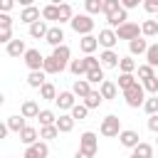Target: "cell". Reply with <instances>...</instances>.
<instances>
[{"label":"cell","instance_id":"obj_15","mask_svg":"<svg viewBox=\"0 0 158 158\" xmlns=\"http://www.w3.org/2000/svg\"><path fill=\"white\" fill-rule=\"evenodd\" d=\"M40 7H22V12H20V22H25V25H35L37 20H40Z\"/></svg>","mask_w":158,"mask_h":158},{"label":"cell","instance_id":"obj_36","mask_svg":"<svg viewBox=\"0 0 158 158\" xmlns=\"http://www.w3.org/2000/svg\"><path fill=\"white\" fill-rule=\"evenodd\" d=\"M121 10V0H104V5H101V12L109 17V15H114V12H118Z\"/></svg>","mask_w":158,"mask_h":158},{"label":"cell","instance_id":"obj_20","mask_svg":"<svg viewBox=\"0 0 158 158\" xmlns=\"http://www.w3.org/2000/svg\"><path fill=\"white\" fill-rule=\"evenodd\" d=\"M148 47H151V44H148L143 37H136V40L128 42V52H131V57H136V54H146Z\"/></svg>","mask_w":158,"mask_h":158},{"label":"cell","instance_id":"obj_47","mask_svg":"<svg viewBox=\"0 0 158 158\" xmlns=\"http://www.w3.org/2000/svg\"><path fill=\"white\" fill-rule=\"evenodd\" d=\"M143 10L151 15H158V0H143Z\"/></svg>","mask_w":158,"mask_h":158},{"label":"cell","instance_id":"obj_38","mask_svg":"<svg viewBox=\"0 0 158 158\" xmlns=\"http://www.w3.org/2000/svg\"><path fill=\"white\" fill-rule=\"evenodd\" d=\"M47 74H57V72H62V67H59V62L49 54V57H44V67H42Z\"/></svg>","mask_w":158,"mask_h":158},{"label":"cell","instance_id":"obj_37","mask_svg":"<svg viewBox=\"0 0 158 158\" xmlns=\"http://www.w3.org/2000/svg\"><path fill=\"white\" fill-rule=\"evenodd\" d=\"M72 17H74L72 5H69V2H62V5H59V25H62V22H72Z\"/></svg>","mask_w":158,"mask_h":158},{"label":"cell","instance_id":"obj_44","mask_svg":"<svg viewBox=\"0 0 158 158\" xmlns=\"http://www.w3.org/2000/svg\"><path fill=\"white\" fill-rule=\"evenodd\" d=\"M69 114L74 116V121H84V118H86V114H89V109H86L84 104H77V106H74Z\"/></svg>","mask_w":158,"mask_h":158},{"label":"cell","instance_id":"obj_52","mask_svg":"<svg viewBox=\"0 0 158 158\" xmlns=\"http://www.w3.org/2000/svg\"><path fill=\"white\" fill-rule=\"evenodd\" d=\"M148 131H153V133H158V114H153V116H148Z\"/></svg>","mask_w":158,"mask_h":158},{"label":"cell","instance_id":"obj_32","mask_svg":"<svg viewBox=\"0 0 158 158\" xmlns=\"http://www.w3.org/2000/svg\"><path fill=\"white\" fill-rule=\"evenodd\" d=\"M40 96H42L44 101H54V99H57V86H54L52 81H47V84L40 89Z\"/></svg>","mask_w":158,"mask_h":158},{"label":"cell","instance_id":"obj_33","mask_svg":"<svg viewBox=\"0 0 158 158\" xmlns=\"http://www.w3.org/2000/svg\"><path fill=\"white\" fill-rule=\"evenodd\" d=\"M57 136H59L57 123H54V126H40V138H42V141H52V138H57Z\"/></svg>","mask_w":158,"mask_h":158},{"label":"cell","instance_id":"obj_39","mask_svg":"<svg viewBox=\"0 0 158 158\" xmlns=\"http://www.w3.org/2000/svg\"><path fill=\"white\" fill-rule=\"evenodd\" d=\"M143 111H146L148 116L158 114V94H153V96H148V99H146V104H143Z\"/></svg>","mask_w":158,"mask_h":158},{"label":"cell","instance_id":"obj_11","mask_svg":"<svg viewBox=\"0 0 158 158\" xmlns=\"http://www.w3.org/2000/svg\"><path fill=\"white\" fill-rule=\"evenodd\" d=\"M99 62H101V67H104V69H116V67H118V62H121V57H118L114 49H104V52L99 54Z\"/></svg>","mask_w":158,"mask_h":158},{"label":"cell","instance_id":"obj_49","mask_svg":"<svg viewBox=\"0 0 158 158\" xmlns=\"http://www.w3.org/2000/svg\"><path fill=\"white\" fill-rule=\"evenodd\" d=\"M22 158H42V156H40L37 146H27V148H25V153H22Z\"/></svg>","mask_w":158,"mask_h":158},{"label":"cell","instance_id":"obj_9","mask_svg":"<svg viewBox=\"0 0 158 158\" xmlns=\"http://www.w3.org/2000/svg\"><path fill=\"white\" fill-rule=\"evenodd\" d=\"M52 57L59 62V67H62V69H67V67H69V62H72V49H69L67 44H59V47H54V49H52Z\"/></svg>","mask_w":158,"mask_h":158},{"label":"cell","instance_id":"obj_56","mask_svg":"<svg viewBox=\"0 0 158 158\" xmlns=\"http://www.w3.org/2000/svg\"><path fill=\"white\" fill-rule=\"evenodd\" d=\"M17 2H20L22 7H32V5H35V0H17Z\"/></svg>","mask_w":158,"mask_h":158},{"label":"cell","instance_id":"obj_58","mask_svg":"<svg viewBox=\"0 0 158 158\" xmlns=\"http://www.w3.org/2000/svg\"><path fill=\"white\" fill-rule=\"evenodd\" d=\"M128 158H136V156H133V153H131V156H128Z\"/></svg>","mask_w":158,"mask_h":158},{"label":"cell","instance_id":"obj_54","mask_svg":"<svg viewBox=\"0 0 158 158\" xmlns=\"http://www.w3.org/2000/svg\"><path fill=\"white\" fill-rule=\"evenodd\" d=\"M7 133H10V128H7V123H5V126H0V138H5Z\"/></svg>","mask_w":158,"mask_h":158},{"label":"cell","instance_id":"obj_1","mask_svg":"<svg viewBox=\"0 0 158 158\" xmlns=\"http://www.w3.org/2000/svg\"><path fill=\"white\" fill-rule=\"evenodd\" d=\"M123 99H126V104L131 106V109H138V106H143L146 104V89H143V84H133V86H128L126 91H123Z\"/></svg>","mask_w":158,"mask_h":158},{"label":"cell","instance_id":"obj_41","mask_svg":"<svg viewBox=\"0 0 158 158\" xmlns=\"http://www.w3.org/2000/svg\"><path fill=\"white\" fill-rule=\"evenodd\" d=\"M133 84H136V77H133V74H123V72L118 74V89H121V91H126V89L133 86Z\"/></svg>","mask_w":158,"mask_h":158},{"label":"cell","instance_id":"obj_25","mask_svg":"<svg viewBox=\"0 0 158 158\" xmlns=\"http://www.w3.org/2000/svg\"><path fill=\"white\" fill-rule=\"evenodd\" d=\"M101 101H104L101 91H99V89H94V91H91V94H89V96H86V99H84L81 104H84V106H86V109L91 111V109H99V106H101Z\"/></svg>","mask_w":158,"mask_h":158},{"label":"cell","instance_id":"obj_3","mask_svg":"<svg viewBox=\"0 0 158 158\" xmlns=\"http://www.w3.org/2000/svg\"><path fill=\"white\" fill-rule=\"evenodd\" d=\"M99 131H101V136H106V138H114V136H118L123 128H121V118L118 116H114V114H109L106 118H101V126H99Z\"/></svg>","mask_w":158,"mask_h":158},{"label":"cell","instance_id":"obj_17","mask_svg":"<svg viewBox=\"0 0 158 158\" xmlns=\"http://www.w3.org/2000/svg\"><path fill=\"white\" fill-rule=\"evenodd\" d=\"M5 52L10 54V57H25V52H27V47H25V40H12L10 44H5Z\"/></svg>","mask_w":158,"mask_h":158},{"label":"cell","instance_id":"obj_28","mask_svg":"<svg viewBox=\"0 0 158 158\" xmlns=\"http://www.w3.org/2000/svg\"><path fill=\"white\" fill-rule=\"evenodd\" d=\"M37 118H40V126H54V123H57V114L49 111V109H42Z\"/></svg>","mask_w":158,"mask_h":158},{"label":"cell","instance_id":"obj_6","mask_svg":"<svg viewBox=\"0 0 158 158\" xmlns=\"http://www.w3.org/2000/svg\"><path fill=\"white\" fill-rule=\"evenodd\" d=\"M25 64H27L30 72H40L44 67V57L40 54V49H27L25 52Z\"/></svg>","mask_w":158,"mask_h":158},{"label":"cell","instance_id":"obj_57","mask_svg":"<svg viewBox=\"0 0 158 158\" xmlns=\"http://www.w3.org/2000/svg\"><path fill=\"white\" fill-rule=\"evenodd\" d=\"M49 2H52V5H62L64 0H49Z\"/></svg>","mask_w":158,"mask_h":158},{"label":"cell","instance_id":"obj_5","mask_svg":"<svg viewBox=\"0 0 158 158\" xmlns=\"http://www.w3.org/2000/svg\"><path fill=\"white\" fill-rule=\"evenodd\" d=\"M116 37L118 40H136V37H141V25H136V22H123L118 30H116Z\"/></svg>","mask_w":158,"mask_h":158},{"label":"cell","instance_id":"obj_40","mask_svg":"<svg viewBox=\"0 0 158 158\" xmlns=\"http://www.w3.org/2000/svg\"><path fill=\"white\" fill-rule=\"evenodd\" d=\"M146 64L158 67V42H153V44L148 47V52H146Z\"/></svg>","mask_w":158,"mask_h":158},{"label":"cell","instance_id":"obj_14","mask_svg":"<svg viewBox=\"0 0 158 158\" xmlns=\"http://www.w3.org/2000/svg\"><path fill=\"white\" fill-rule=\"evenodd\" d=\"M20 114H22L25 118H37V116H40V106H37V101H35V99H25L22 106H20Z\"/></svg>","mask_w":158,"mask_h":158},{"label":"cell","instance_id":"obj_26","mask_svg":"<svg viewBox=\"0 0 158 158\" xmlns=\"http://www.w3.org/2000/svg\"><path fill=\"white\" fill-rule=\"evenodd\" d=\"M5 123H7V128H10L12 133H20V131H22V128L27 126V123H25V116H22V114H17V116H7V121H5Z\"/></svg>","mask_w":158,"mask_h":158},{"label":"cell","instance_id":"obj_31","mask_svg":"<svg viewBox=\"0 0 158 158\" xmlns=\"http://www.w3.org/2000/svg\"><path fill=\"white\" fill-rule=\"evenodd\" d=\"M118 69H121L123 74H133L138 67H136V59H133V57H121V62H118Z\"/></svg>","mask_w":158,"mask_h":158},{"label":"cell","instance_id":"obj_22","mask_svg":"<svg viewBox=\"0 0 158 158\" xmlns=\"http://www.w3.org/2000/svg\"><path fill=\"white\" fill-rule=\"evenodd\" d=\"M99 91H101L104 101H111V99H116V94H118L116 84H114V81H109V79H104V81L99 84Z\"/></svg>","mask_w":158,"mask_h":158},{"label":"cell","instance_id":"obj_55","mask_svg":"<svg viewBox=\"0 0 158 158\" xmlns=\"http://www.w3.org/2000/svg\"><path fill=\"white\" fill-rule=\"evenodd\" d=\"M74 158H94V156H89V153H84V151H77Z\"/></svg>","mask_w":158,"mask_h":158},{"label":"cell","instance_id":"obj_59","mask_svg":"<svg viewBox=\"0 0 158 158\" xmlns=\"http://www.w3.org/2000/svg\"><path fill=\"white\" fill-rule=\"evenodd\" d=\"M156 20H158V17H156Z\"/></svg>","mask_w":158,"mask_h":158},{"label":"cell","instance_id":"obj_34","mask_svg":"<svg viewBox=\"0 0 158 158\" xmlns=\"http://www.w3.org/2000/svg\"><path fill=\"white\" fill-rule=\"evenodd\" d=\"M69 72L74 74V77H86V64H84V59H72L69 62Z\"/></svg>","mask_w":158,"mask_h":158},{"label":"cell","instance_id":"obj_48","mask_svg":"<svg viewBox=\"0 0 158 158\" xmlns=\"http://www.w3.org/2000/svg\"><path fill=\"white\" fill-rule=\"evenodd\" d=\"M12 27V17L7 12H0V30H10Z\"/></svg>","mask_w":158,"mask_h":158},{"label":"cell","instance_id":"obj_30","mask_svg":"<svg viewBox=\"0 0 158 158\" xmlns=\"http://www.w3.org/2000/svg\"><path fill=\"white\" fill-rule=\"evenodd\" d=\"M133 156H136V158H153V146L141 141V143L133 148Z\"/></svg>","mask_w":158,"mask_h":158},{"label":"cell","instance_id":"obj_24","mask_svg":"<svg viewBox=\"0 0 158 158\" xmlns=\"http://www.w3.org/2000/svg\"><path fill=\"white\" fill-rule=\"evenodd\" d=\"M47 32H49V27L44 20H37L35 25H30V37H35V40H44Z\"/></svg>","mask_w":158,"mask_h":158},{"label":"cell","instance_id":"obj_50","mask_svg":"<svg viewBox=\"0 0 158 158\" xmlns=\"http://www.w3.org/2000/svg\"><path fill=\"white\" fill-rule=\"evenodd\" d=\"M0 42L2 44H10L12 42V27L10 30H0Z\"/></svg>","mask_w":158,"mask_h":158},{"label":"cell","instance_id":"obj_18","mask_svg":"<svg viewBox=\"0 0 158 158\" xmlns=\"http://www.w3.org/2000/svg\"><path fill=\"white\" fill-rule=\"evenodd\" d=\"M27 84H30L32 89H42V86L47 84V72H44V69H40V72H30V74H27Z\"/></svg>","mask_w":158,"mask_h":158},{"label":"cell","instance_id":"obj_51","mask_svg":"<svg viewBox=\"0 0 158 158\" xmlns=\"http://www.w3.org/2000/svg\"><path fill=\"white\" fill-rule=\"evenodd\" d=\"M138 5H143V0H121V7H123V10H133V7H138Z\"/></svg>","mask_w":158,"mask_h":158},{"label":"cell","instance_id":"obj_29","mask_svg":"<svg viewBox=\"0 0 158 158\" xmlns=\"http://www.w3.org/2000/svg\"><path fill=\"white\" fill-rule=\"evenodd\" d=\"M141 35H146V37H156V35H158V20H143V25H141Z\"/></svg>","mask_w":158,"mask_h":158},{"label":"cell","instance_id":"obj_12","mask_svg":"<svg viewBox=\"0 0 158 158\" xmlns=\"http://www.w3.org/2000/svg\"><path fill=\"white\" fill-rule=\"evenodd\" d=\"M44 42H47V44H52V49H54V47H59V44H64V30H62L59 25L49 27V32H47Z\"/></svg>","mask_w":158,"mask_h":158},{"label":"cell","instance_id":"obj_27","mask_svg":"<svg viewBox=\"0 0 158 158\" xmlns=\"http://www.w3.org/2000/svg\"><path fill=\"white\" fill-rule=\"evenodd\" d=\"M42 17L44 20H52V22H59V5H44L42 7Z\"/></svg>","mask_w":158,"mask_h":158},{"label":"cell","instance_id":"obj_4","mask_svg":"<svg viewBox=\"0 0 158 158\" xmlns=\"http://www.w3.org/2000/svg\"><path fill=\"white\" fill-rule=\"evenodd\" d=\"M79 151H84L89 156H96V151H99V136L94 131H84L79 136Z\"/></svg>","mask_w":158,"mask_h":158},{"label":"cell","instance_id":"obj_19","mask_svg":"<svg viewBox=\"0 0 158 158\" xmlns=\"http://www.w3.org/2000/svg\"><path fill=\"white\" fill-rule=\"evenodd\" d=\"M20 141H22L25 146H35V143L40 141V131L32 128V126H25V128L20 131Z\"/></svg>","mask_w":158,"mask_h":158},{"label":"cell","instance_id":"obj_7","mask_svg":"<svg viewBox=\"0 0 158 158\" xmlns=\"http://www.w3.org/2000/svg\"><path fill=\"white\" fill-rule=\"evenodd\" d=\"M54 104L59 106V111H72L77 106V94L74 91H59L57 99H54Z\"/></svg>","mask_w":158,"mask_h":158},{"label":"cell","instance_id":"obj_53","mask_svg":"<svg viewBox=\"0 0 158 158\" xmlns=\"http://www.w3.org/2000/svg\"><path fill=\"white\" fill-rule=\"evenodd\" d=\"M15 5V0H0V12H10Z\"/></svg>","mask_w":158,"mask_h":158},{"label":"cell","instance_id":"obj_45","mask_svg":"<svg viewBox=\"0 0 158 158\" xmlns=\"http://www.w3.org/2000/svg\"><path fill=\"white\" fill-rule=\"evenodd\" d=\"M86 81H89V84H101V81H104V67L89 72V74H86Z\"/></svg>","mask_w":158,"mask_h":158},{"label":"cell","instance_id":"obj_16","mask_svg":"<svg viewBox=\"0 0 158 158\" xmlns=\"http://www.w3.org/2000/svg\"><path fill=\"white\" fill-rule=\"evenodd\" d=\"M106 22H109V27H111V30H118L123 22H128V10H123V7H121L118 12L109 15V17H106Z\"/></svg>","mask_w":158,"mask_h":158},{"label":"cell","instance_id":"obj_35","mask_svg":"<svg viewBox=\"0 0 158 158\" xmlns=\"http://www.w3.org/2000/svg\"><path fill=\"white\" fill-rule=\"evenodd\" d=\"M138 79L141 81H146V79H153L156 77V67H151V64H138Z\"/></svg>","mask_w":158,"mask_h":158},{"label":"cell","instance_id":"obj_2","mask_svg":"<svg viewBox=\"0 0 158 158\" xmlns=\"http://www.w3.org/2000/svg\"><path fill=\"white\" fill-rule=\"evenodd\" d=\"M72 30L77 32V35H91V30H94V20H91V15L89 12H81V15H74L72 17Z\"/></svg>","mask_w":158,"mask_h":158},{"label":"cell","instance_id":"obj_46","mask_svg":"<svg viewBox=\"0 0 158 158\" xmlns=\"http://www.w3.org/2000/svg\"><path fill=\"white\" fill-rule=\"evenodd\" d=\"M141 84H143V89H146L151 96H153V94H158V74H156L153 79H146V81H141Z\"/></svg>","mask_w":158,"mask_h":158},{"label":"cell","instance_id":"obj_21","mask_svg":"<svg viewBox=\"0 0 158 158\" xmlns=\"http://www.w3.org/2000/svg\"><path fill=\"white\" fill-rule=\"evenodd\" d=\"M72 91H74V94H77L79 99H86V96H89V94H91L94 89H91V84H89L86 79H77V81L72 84Z\"/></svg>","mask_w":158,"mask_h":158},{"label":"cell","instance_id":"obj_43","mask_svg":"<svg viewBox=\"0 0 158 158\" xmlns=\"http://www.w3.org/2000/svg\"><path fill=\"white\" fill-rule=\"evenodd\" d=\"M84 64H86V74L94 72V69H101V62H99V57H94V54H86V57H84Z\"/></svg>","mask_w":158,"mask_h":158},{"label":"cell","instance_id":"obj_13","mask_svg":"<svg viewBox=\"0 0 158 158\" xmlns=\"http://www.w3.org/2000/svg\"><path fill=\"white\" fill-rule=\"evenodd\" d=\"M96 47H99V37H94V35H84V37L79 40V49H81L84 54H94Z\"/></svg>","mask_w":158,"mask_h":158},{"label":"cell","instance_id":"obj_8","mask_svg":"<svg viewBox=\"0 0 158 158\" xmlns=\"http://www.w3.org/2000/svg\"><path fill=\"white\" fill-rule=\"evenodd\" d=\"M116 42H118V37H116V30H111V27H104V30H99V44H101L104 49H114V47H116Z\"/></svg>","mask_w":158,"mask_h":158},{"label":"cell","instance_id":"obj_42","mask_svg":"<svg viewBox=\"0 0 158 158\" xmlns=\"http://www.w3.org/2000/svg\"><path fill=\"white\" fill-rule=\"evenodd\" d=\"M101 5H104V0H84V7H86L89 15H99L101 12Z\"/></svg>","mask_w":158,"mask_h":158},{"label":"cell","instance_id":"obj_23","mask_svg":"<svg viewBox=\"0 0 158 158\" xmlns=\"http://www.w3.org/2000/svg\"><path fill=\"white\" fill-rule=\"evenodd\" d=\"M74 116L72 114H59L57 116V128H59V133H69L72 128H74Z\"/></svg>","mask_w":158,"mask_h":158},{"label":"cell","instance_id":"obj_10","mask_svg":"<svg viewBox=\"0 0 158 158\" xmlns=\"http://www.w3.org/2000/svg\"><path fill=\"white\" fill-rule=\"evenodd\" d=\"M141 136H138V131H133V128H123L121 133H118V141H121V146L123 148H136L141 141H138Z\"/></svg>","mask_w":158,"mask_h":158}]
</instances>
